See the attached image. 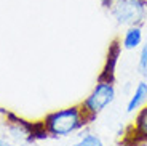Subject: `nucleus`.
I'll list each match as a JSON object with an SVG mask.
<instances>
[{
	"mask_svg": "<svg viewBox=\"0 0 147 146\" xmlns=\"http://www.w3.org/2000/svg\"><path fill=\"white\" fill-rule=\"evenodd\" d=\"M129 133L123 140L125 146H136L141 141H147V103L136 113L134 122L129 127Z\"/></svg>",
	"mask_w": 147,
	"mask_h": 146,
	"instance_id": "nucleus-4",
	"label": "nucleus"
},
{
	"mask_svg": "<svg viewBox=\"0 0 147 146\" xmlns=\"http://www.w3.org/2000/svg\"><path fill=\"white\" fill-rule=\"evenodd\" d=\"M146 103H147V82L141 81V82H138V85L134 87L131 96H129L128 103H126V113L128 114L138 113Z\"/></svg>",
	"mask_w": 147,
	"mask_h": 146,
	"instance_id": "nucleus-6",
	"label": "nucleus"
},
{
	"mask_svg": "<svg viewBox=\"0 0 147 146\" xmlns=\"http://www.w3.org/2000/svg\"><path fill=\"white\" fill-rule=\"evenodd\" d=\"M117 98V90H115L114 81L109 77H99L98 84L94 85L90 95L80 103L82 108L85 109V113L90 116L91 121H94L106 108H109Z\"/></svg>",
	"mask_w": 147,
	"mask_h": 146,
	"instance_id": "nucleus-3",
	"label": "nucleus"
},
{
	"mask_svg": "<svg viewBox=\"0 0 147 146\" xmlns=\"http://www.w3.org/2000/svg\"><path fill=\"white\" fill-rule=\"evenodd\" d=\"M107 8L118 26H142L147 19V0H109Z\"/></svg>",
	"mask_w": 147,
	"mask_h": 146,
	"instance_id": "nucleus-2",
	"label": "nucleus"
},
{
	"mask_svg": "<svg viewBox=\"0 0 147 146\" xmlns=\"http://www.w3.org/2000/svg\"><path fill=\"white\" fill-rule=\"evenodd\" d=\"M93 122L90 116L85 113L82 104H74L63 108L55 113H50L43 119L45 133L51 136H69L75 132L82 130L86 124Z\"/></svg>",
	"mask_w": 147,
	"mask_h": 146,
	"instance_id": "nucleus-1",
	"label": "nucleus"
},
{
	"mask_svg": "<svg viewBox=\"0 0 147 146\" xmlns=\"http://www.w3.org/2000/svg\"><path fill=\"white\" fill-rule=\"evenodd\" d=\"M144 40V32H142V26H129L126 27V31L123 32V37H121V48L123 50H138V48L142 45Z\"/></svg>",
	"mask_w": 147,
	"mask_h": 146,
	"instance_id": "nucleus-5",
	"label": "nucleus"
},
{
	"mask_svg": "<svg viewBox=\"0 0 147 146\" xmlns=\"http://www.w3.org/2000/svg\"><path fill=\"white\" fill-rule=\"evenodd\" d=\"M136 69H138V74H139L141 77H147V44H144L139 47Z\"/></svg>",
	"mask_w": 147,
	"mask_h": 146,
	"instance_id": "nucleus-8",
	"label": "nucleus"
},
{
	"mask_svg": "<svg viewBox=\"0 0 147 146\" xmlns=\"http://www.w3.org/2000/svg\"><path fill=\"white\" fill-rule=\"evenodd\" d=\"M136 146H147V141H141V143H138Z\"/></svg>",
	"mask_w": 147,
	"mask_h": 146,
	"instance_id": "nucleus-10",
	"label": "nucleus"
},
{
	"mask_svg": "<svg viewBox=\"0 0 147 146\" xmlns=\"http://www.w3.org/2000/svg\"><path fill=\"white\" fill-rule=\"evenodd\" d=\"M72 146H106V143L102 141V138L99 135H96V133H85Z\"/></svg>",
	"mask_w": 147,
	"mask_h": 146,
	"instance_id": "nucleus-7",
	"label": "nucleus"
},
{
	"mask_svg": "<svg viewBox=\"0 0 147 146\" xmlns=\"http://www.w3.org/2000/svg\"><path fill=\"white\" fill-rule=\"evenodd\" d=\"M0 146H15V145H11L10 141H7V140H3V138H0Z\"/></svg>",
	"mask_w": 147,
	"mask_h": 146,
	"instance_id": "nucleus-9",
	"label": "nucleus"
}]
</instances>
